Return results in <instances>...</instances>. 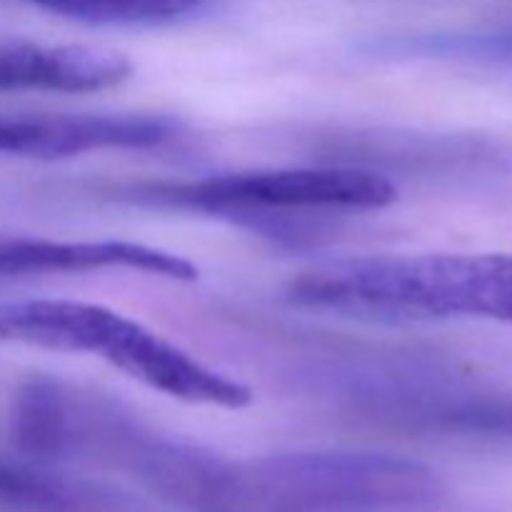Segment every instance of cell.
I'll return each instance as SVG.
<instances>
[{"mask_svg":"<svg viewBox=\"0 0 512 512\" xmlns=\"http://www.w3.org/2000/svg\"><path fill=\"white\" fill-rule=\"evenodd\" d=\"M310 388L353 423L400 438L512 445V385L435 350H335Z\"/></svg>","mask_w":512,"mask_h":512,"instance_id":"obj_1","label":"cell"},{"mask_svg":"<svg viewBox=\"0 0 512 512\" xmlns=\"http://www.w3.org/2000/svg\"><path fill=\"white\" fill-rule=\"evenodd\" d=\"M295 305L378 323L473 318L512 325V253L370 255L295 275Z\"/></svg>","mask_w":512,"mask_h":512,"instance_id":"obj_2","label":"cell"},{"mask_svg":"<svg viewBox=\"0 0 512 512\" xmlns=\"http://www.w3.org/2000/svg\"><path fill=\"white\" fill-rule=\"evenodd\" d=\"M118 198L250 225L263 233H305L328 218L383 210L398 200L393 180L350 165L248 170L198 180L118 185Z\"/></svg>","mask_w":512,"mask_h":512,"instance_id":"obj_3","label":"cell"},{"mask_svg":"<svg viewBox=\"0 0 512 512\" xmlns=\"http://www.w3.org/2000/svg\"><path fill=\"white\" fill-rule=\"evenodd\" d=\"M250 470L280 512L428 508L445 490L428 465L380 453H280L250 460Z\"/></svg>","mask_w":512,"mask_h":512,"instance_id":"obj_4","label":"cell"},{"mask_svg":"<svg viewBox=\"0 0 512 512\" xmlns=\"http://www.w3.org/2000/svg\"><path fill=\"white\" fill-rule=\"evenodd\" d=\"M320 163L350 168L405 170V175L460 185V188L510 190L512 140L495 135H420V133H338L318 145Z\"/></svg>","mask_w":512,"mask_h":512,"instance_id":"obj_5","label":"cell"},{"mask_svg":"<svg viewBox=\"0 0 512 512\" xmlns=\"http://www.w3.org/2000/svg\"><path fill=\"white\" fill-rule=\"evenodd\" d=\"M180 138V123L153 113H0V155L73 158L98 150H153Z\"/></svg>","mask_w":512,"mask_h":512,"instance_id":"obj_6","label":"cell"},{"mask_svg":"<svg viewBox=\"0 0 512 512\" xmlns=\"http://www.w3.org/2000/svg\"><path fill=\"white\" fill-rule=\"evenodd\" d=\"M140 270L170 280H198V265L130 240H50L0 235V278L93 270Z\"/></svg>","mask_w":512,"mask_h":512,"instance_id":"obj_7","label":"cell"},{"mask_svg":"<svg viewBox=\"0 0 512 512\" xmlns=\"http://www.w3.org/2000/svg\"><path fill=\"white\" fill-rule=\"evenodd\" d=\"M133 73L123 53L90 45H0V95L45 90V93H95L113 88Z\"/></svg>","mask_w":512,"mask_h":512,"instance_id":"obj_8","label":"cell"},{"mask_svg":"<svg viewBox=\"0 0 512 512\" xmlns=\"http://www.w3.org/2000/svg\"><path fill=\"white\" fill-rule=\"evenodd\" d=\"M370 53L385 58L430 60L512 78V25L395 35L370 45Z\"/></svg>","mask_w":512,"mask_h":512,"instance_id":"obj_9","label":"cell"},{"mask_svg":"<svg viewBox=\"0 0 512 512\" xmlns=\"http://www.w3.org/2000/svg\"><path fill=\"white\" fill-rule=\"evenodd\" d=\"M100 495L48 470L0 458V512H83Z\"/></svg>","mask_w":512,"mask_h":512,"instance_id":"obj_10","label":"cell"},{"mask_svg":"<svg viewBox=\"0 0 512 512\" xmlns=\"http://www.w3.org/2000/svg\"><path fill=\"white\" fill-rule=\"evenodd\" d=\"M63 18L98 25L163 23L200 8L208 0H20Z\"/></svg>","mask_w":512,"mask_h":512,"instance_id":"obj_11","label":"cell"}]
</instances>
